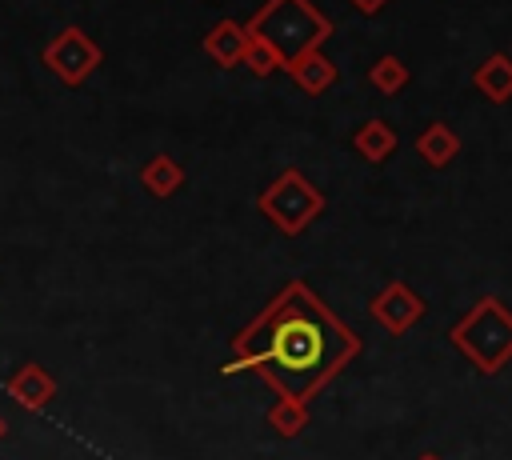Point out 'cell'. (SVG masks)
<instances>
[{"label": "cell", "instance_id": "obj_1", "mask_svg": "<svg viewBox=\"0 0 512 460\" xmlns=\"http://www.w3.org/2000/svg\"><path fill=\"white\" fill-rule=\"evenodd\" d=\"M356 352L360 336L348 332L304 280H292L232 340V360L220 372H260L276 396L312 400Z\"/></svg>", "mask_w": 512, "mask_h": 460}, {"label": "cell", "instance_id": "obj_2", "mask_svg": "<svg viewBox=\"0 0 512 460\" xmlns=\"http://www.w3.org/2000/svg\"><path fill=\"white\" fill-rule=\"evenodd\" d=\"M248 36L264 40L280 64L320 48L332 36V20L312 4V0H264L256 8V16L244 24Z\"/></svg>", "mask_w": 512, "mask_h": 460}, {"label": "cell", "instance_id": "obj_3", "mask_svg": "<svg viewBox=\"0 0 512 460\" xmlns=\"http://www.w3.org/2000/svg\"><path fill=\"white\" fill-rule=\"evenodd\" d=\"M448 340L480 376H496L512 360V312L496 296H480L448 328Z\"/></svg>", "mask_w": 512, "mask_h": 460}, {"label": "cell", "instance_id": "obj_4", "mask_svg": "<svg viewBox=\"0 0 512 460\" xmlns=\"http://www.w3.org/2000/svg\"><path fill=\"white\" fill-rule=\"evenodd\" d=\"M256 208L284 232V236H300L320 212H324V192L308 184V176L300 168H284L268 180V188L256 196Z\"/></svg>", "mask_w": 512, "mask_h": 460}, {"label": "cell", "instance_id": "obj_5", "mask_svg": "<svg viewBox=\"0 0 512 460\" xmlns=\"http://www.w3.org/2000/svg\"><path fill=\"white\" fill-rule=\"evenodd\" d=\"M40 60H44V68H48L60 84L80 88V84H84V80L104 64V52H100V44H96L84 28L68 24V28H60V32L44 44Z\"/></svg>", "mask_w": 512, "mask_h": 460}, {"label": "cell", "instance_id": "obj_6", "mask_svg": "<svg viewBox=\"0 0 512 460\" xmlns=\"http://www.w3.org/2000/svg\"><path fill=\"white\" fill-rule=\"evenodd\" d=\"M428 304L416 288H408L404 280H388L372 300H368V316L388 332V336H404L408 328H416L424 320Z\"/></svg>", "mask_w": 512, "mask_h": 460}, {"label": "cell", "instance_id": "obj_7", "mask_svg": "<svg viewBox=\"0 0 512 460\" xmlns=\"http://www.w3.org/2000/svg\"><path fill=\"white\" fill-rule=\"evenodd\" d=\"M8 392H12V400H20L24 408L40 412V408L52 404V396H56V380H52V372H48L44 364L24 360V364L8 376Z\"/></svg>", "mask_w": 512, "mask_h": 460}, {"label": "cell", "instance_id": "obj_8", "mask_svg": "<svg viewBox=\"0 0 512 460\" xmlns=\"http://www.w3.org/2000/svg\"><path fill=\"white\" fill-rule=\"evenodd\" d=\"M288 76H292V84H296L300 92L320 96V92H328V88L340 80V68H336V60L324 56V48H312V52L288 60Z\"/></svg>", "mask_w": 512, "mask_h": 460}, {"label": "cell", "instance_id": "obj_9", "mask_svg": "<svg viewBox=\"0 0 512 460\" xmlns=\"http://www.w3.org/2000/svg\"><path fill=\"white\" fill-rule=\"evenodd\" d=\"M472 84H476V92H480L484 100L508 104V100H512V56H508V52L484 56V60L476 64V72H472Z\"/></svg>", "mask_w": 512, "mask_h": 460}, {"label": "cell", "instance_id": "obj_10", "mask_svg": "<svg viewBox=\"0 0 512 460\" xmlns=\"http://www.w3.org/2000/svg\"><path fill=\"white\" fill-rule=\"evenodd\" d=\"M416 156L428 164V168H448L456 156H460V136L452 124L444 120H432L420 136H416Z\"/></svg>", "mask_w": 512, "mask_h": 460}, {"label": "cell", "instance_id": "obj_11", "mask_svg": "<svg viewBox=\"0 0 512 460\" xmlns=\"http://www.w3.org/2000/svg\"><path fill=\"white\" fill-rule=\"evenodd\" d=\"M244 40H248V32H244L240 20H220V24H212V28L204 32V52H208L220 68H236L240 56H244Z\"/></svg>", "mask_w": 512, "mask_h": 460}, {"label": "cell", "instance_id": "obj_12", "mask_svg": "<svg viewBox=\"0 0 512 460\" xmlns=\"http://www.w3.org/2000/svg\"><path fill=\"white\" fill-rule=\"evenodd\" d=\"M396 144H400L396 128H392L388 120H380V116L364 120V124L352 132V148H356V152H360L368 164H384V160L396 152Z\"/></svg>", "mask_w": 512, "mask_h": 460}, {"label": "cell", "instance_id": "obj_13", "mask_svg": "<svg viewBox=\"0 0 512 460\" xmlns=\"http://www.w3.org/2000/svg\"><path fill=\"white\" fill-rule=\"evenodd\" d=\"M140 184H144V192H148V196L168 200L172 192H180V188H184V168H180L168 152H156V156H148V160H144V168H140Z\"/></svg>", "mask_w": 512, "mask_h": 460}, {"label": "cell", "instance_id": "obj_14", "mask_svg": "<svg viewBox=\"0 0 512 460\" xmlns=\"http://www.w3.org/2000/svg\"><path fill=\"white\" fill-rule=\"evenodd\" d=\"M268 424L276 436H300L304 424H308V400H296V396H276L272 408H268Z\"/></svg>", "mask_w": 512, "mask_h": 460}, {"label": "cell", "instance_id": "obj_15", "mask_svg": "<svg viewBox=\"0 0 512 460\" xmlns=\"http://www.w3.org/2000/svg\"><path fill=\"white\" fill-rule=\"evenodd\" d=\"M408 76H412V72H408V64H404L400 56H392V52H388V56H380V60L368 68L372 88H376V92H384V96L404 92V88H408Z\"/></svg>", "mask_w": 512, "mask_h": 460}, {"label": "cell", "instance_id": "obj_16", "mask_svg": "<svg viewBox=\"0 0 512 460\" xmlns=\"http://www.w3.org/2000/svg\"><path fill=\"white\" fill-rule=\"evenodd\" d=\"M240 64H244L248 72H256V76H272V72L280 68V56H276L264 40L248 36V40H244V56H240Z\"/></svg>", "mask_w": 512, "mask_h": 460}, {"label": "cell", "instance_id": "obj_17", "mask_svg": "<svg viewBox=\"0 0 512 460\" xmlns=\"http://www.w3.org/2000/svg\"><path fill=\"white\" fill-rule=\"evenodd\" d=\"M352 4H356L364 16H372V12H380V4H384V0H352Z\"/></svg>", "mask_w": 512, "mask_h": 460}, {"label": "cell", "instance_id": "obj_18", "mask_svg": "<svg viewBox=\"0 0 512 460\" xmlns=\"http://www.w3.org/2000/svg\"><path fill=\"white\" fill-rule=\"evenodd\" d=\"M416 460H444V456H436V452H420Z\"/></svg>", "mask_w": 512, "mask_h": 460}, {"label": "cell", "instance_id": "obj_19", "mask_svg": "<svg viewBox=\"0 0 512 460\" xmlns=\"http://www.w3.org/2000/svg\"><path fill=\"white\" fill-rule=\"evenodd\" d=\"M4 436H8V424H4V416H0V440H4Z\"/></svg>", "mask_w": 512, "mask_h": 460}, {"label": "cell", "instance_id": "obj_20", "mask_svg": "<svg viewBox=\"0 0 512 460\" xmlns=\"http://www.w3.org/2000/svg\"><path fill=\"white\" fill-rule=\"evenodd\" d=\"M508 56H512V52H508Z\"/></svg>", "mask_w": 512, "mask_h": 460}]
</instances>
